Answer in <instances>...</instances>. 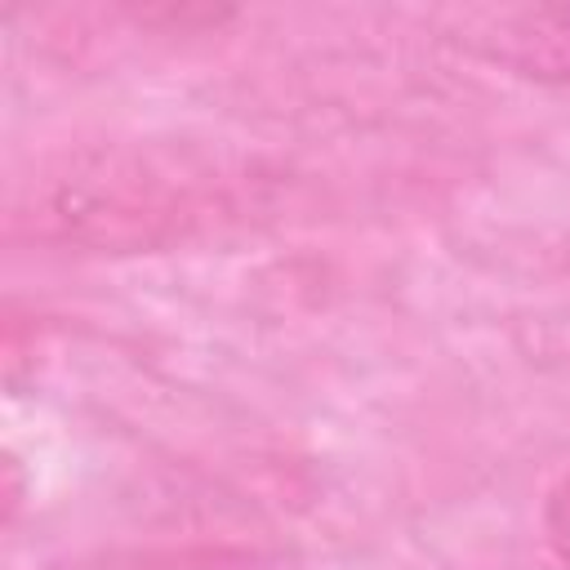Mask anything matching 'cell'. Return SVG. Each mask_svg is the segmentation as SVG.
<instances>
[{"label": "cell", "mask_w": 570, "mask_h": 570, "mask_svg": "<svg viewBox=\"0 0 570 570\" xmlns=\"http://www.w3.org/2000/svg\"><path fill=\"white\" fill-rule=\"evenodd\" d=\"M543 530H548V543L557 548V557L570 566V472L548 490V503H543Z\"/></svg>", "instance_id": "obj_1"}, {"label": "cell", "mask_w": 570, "mask_h": 570, "mask_svg": "<svg viewBox=\"0 0 570 570\" xmlns=\"http://www.w3.org/2000/svg\"><path fill=\"white\" fill-rule=\"evenodd\" d=\"M539 18H543V22H552L561 40H570V4H561V9H543Z\"/></svg>", "instance_id": "obj_2"}]
</instances>
